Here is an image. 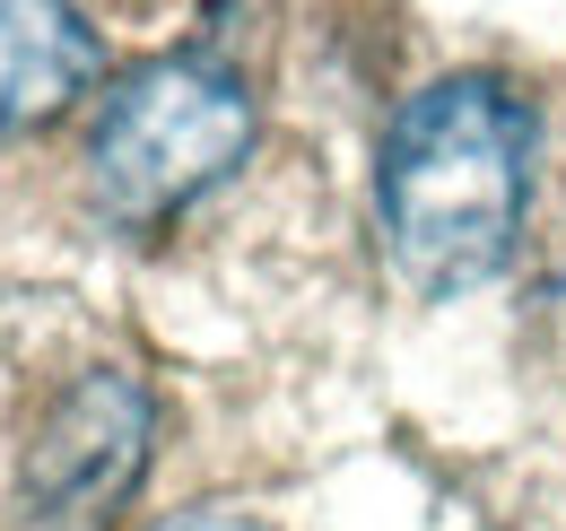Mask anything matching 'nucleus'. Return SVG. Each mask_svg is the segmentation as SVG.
I'll return each instance as SVG.
<instances>
[{
	"label": "nucleus",
	"instance_id": "f257e3e1",
	"mask_svg": "<svg viewBox=\"0 0 566 531\" xmlns=\"http://www.w3.org/2000/svg\"><path fill=\"white\" fill-rule=\"evenodd\" d=\"M532 200V114L496 79H436L419 87L375 157V218L384 253L410 288L453 296L505 270Z\"/></svg>",
	"mask_w": 566,
	"mask_h": 531
},
{
	"label": "nucleus",
	"instance_id": "f03ea898",
	"mask_svg": "<svg viewBox=\"0 0 566 531\" xmlns=\"http://www.w3.org/2000/svg\"><path fill=\"white\" fill-rule=\"evenodd\" d=\"M244 148H253L244 79L201 53H166L105 87L96 132H87V192L114 227H157L192 209L210 184H227Z\"/></svg>",
	"mask_w": 566,
	"mask_h": 531
},
{
	"label": "nucleus",
	"instance_id": "7ed1b4c3",
	"mask_svg": "<svg viewBox=\"0 0 566 531\" xmlns=\"http://www.w3.org/2000/svg\"><path fill=\"white\" fill-rule=\"evenodd\" d=\"M148 470V393L123 366L78 375L18 454V531H105Z\"/></svg>",
	"mask_w": 566,
	"mask_h": 531
},
{
	"label": "nucleus",
	"instance_id": "20e7f679",
	"mask_svg": "<svg viewBox=\"0 0 566 531\" xmlns=\"http://www.w3.org/2000/svg\"><path fill=\"white\" fill-rule=\"evenodd\" d=\"M96 35L71 0H0V139L71 114L96 87Z\"/></svg>",
	"mask_w": 566,
	"mask_h": 531
},
{
	"label": "nucleus",
	"instance_id": "39448f33",
	"mask_svg": "<svg viewBox=\"0 0 566 531\" xmlns=\"http://www.w3.org/2000/svg\"><path fill=\"white\" fill-rule=\"evenodd\" d=\"M157 531H262L253 514H227V506H201V514H175V523H157Z\"/></svg>",
	"mask_w": 566,
	"mask_h": 531
}]
</instances>
